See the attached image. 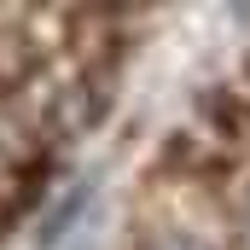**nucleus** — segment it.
Instances as JSON below:
<instances>
[{"mask_svg": "<svg viewBox=\"0 0 250 250\" xmlns=\"http://www.w3.org/2000/svg\"><path fill=\"white\" fill-rule=\"evenodd\" d=\"M245 233H250V215H245Z\"/></svg>", "mask_w": 250, "mask_h": 250, "instance_id": "obj_1", "label": "nucleus"}]
</instances>
